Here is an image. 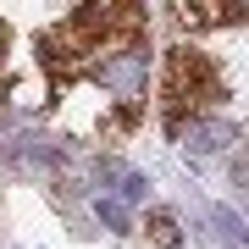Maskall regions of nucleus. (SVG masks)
<instances>
[{"mask_svg": "<svg viewBox=\"0 0 249 249\" xmlns=\"http://www.w3.org/2000/svg\"><path fill=\"white\" fill-rule=\"evenodd\" d=\"M150 45L139 0H83L72 17L39 34V67L50 78V94H67L72 83H100L111 61Z\"/></svg>", "mask_w": 249, "mask_h": 249, "instance_id": "f257e3e1", "label": "nucleus"}, {"mask_svg": "<svg viewBox=\"0 0 249 249\" xmlns=\"http://www.w3.org/2000/svg\"><path fill=\"white\" fill-rule=\"evenodd\" d=\"M222 94H227L222 67L205 50H194V45H172L166 50V67H160V122H166L172 139H178L188 122L211 116V106Z\"/></svg>", "mask_w": 249, "mask_h": 249, "instance_id": "f03ea898", "label": "nucleus"}, {"mask_svg": "<svg viewBox=\"0 0 249 249\" xmlns=\"http://www.w3.org/2000/svg\"><path fill=\"white\" fill-rule=\"evenodd\" d=\"M178 17L194 34H211V28H232L249 22V0H178Z\"/></svg>", "mask_w": 249, "mask_h": 249, "instance_id": "7ed1b4c3", "label": "nucleus"}, {"mask_svg": "<svg viewBox=\"0 0 249 249\" xmlns=\"http://www.w3.org/2000/svg\"><path fill=\"white\" fill-rule=\"evenodd\" d=\"M178 139L188 144V155H216V150H227V144L238 139V127L222 122V116H199V122H188Z\"/></svg>", "mask_w": 249, "mask_h": 249, "instance_id": "20e7f679", "label": "nucleus"}, {"mask_svg": "<svg viewBox=\"0 0 249 249\" xmlns=\"http://www.w3.org/2000/svg\"><path fill=\"white\" fill-rule=\"evenodd\" d=\"M100 183H111L116 188V199H144L150 194V178H144V172H133V166H116V160H100Z\"/></svg>", "mask_w": 249, "mask_h": 249, "instance_id": "39448f33", "label": "nucleus"}, {"mask_svg": "<svg viewBox=\"0 0 249 249\" xmlns=\"http://www.w3.org/2000/svg\"><path fill=\"white\" fill-rule=\"evenodd\" d=\"M205 222L216 227V238L227 249H249V232H244V216L232 211V205H205Z\"/></svg>", "mask_w": 249, "mask_h": 249, "instance_id": "423d86ee", "label": "nucleus"}, {"mask_svg": "<svg viewBox=\"0 0 249 249\" xmlns=\"http://www.w3.org/2000/svg\"><path fill=\"white\" fill-rule=\"evenodd\" d=\"M144 227H150L155 249H178V244H183V232H178V216H172V211H160V205H155L150 216H144Z\"/></svg>", "mask_w": 249, "mask_h": 249, "instance_id": "0eeeda50", "label": "nucleus"}, {"mask_svg": "<svg viewBox=\"0 0 249 249\" xmlns=\"http://www.w3.org/2000/svg\"><path fill=\"white\" fill-rule=\"evenodd\" d=\"M94 216H100L111 232H127V211H122V199H94Z\"/></svg>", "mask_w": 249, "mask_h": 249, "instance_id": "6e6552de", "label": "nucleus"}, {"mask_svg": "<svg viewBox=\"0 0 249 249\" xmlns=\"http://www.w3.org/2000/svg\"><path fill=\"white\" fill-rule=\"evenodd\" d=\"M6 50H11V28L0 22V94H6Z\"/></svg>", "mask_w": 249, "mask_h": 249, "instance_id": "1a4fd4ad", "label": "nucleus"}]
</instances>
